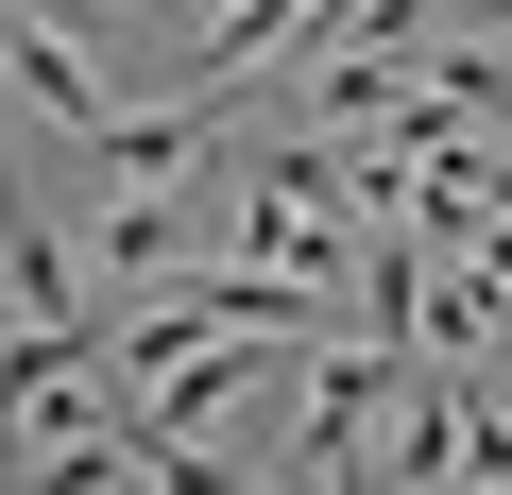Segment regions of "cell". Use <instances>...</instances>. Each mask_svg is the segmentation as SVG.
Listing matches in <instances>:
<instances>
[{
	"label": "cell",
	"instance_id": "1",
	"mask_svg": "<svg viewBox=\"0 0 512 495\" xmlns=\"http://www.w3.org/2000/svg\"><path fill=\"white\" fill-rule=\"evenodd\" d=\"M222 257V205L205 188H103L86 222H69V274L86 291H171V274H205Z\"/></svg>",
	"mask_w": 512,
	"mask_h": 495
},
{
	"label": "cell",
	"instance_id": "2",
	"mask_svg": "<svg viewBox=\"0 0 512 495\" xmlns=\"http://www.w3.org/2000/svg\"><path fill=\"white\" fill-rule=\"evenodd\" d=\"M0 86H18V103L69 137V154H103V120H120V86H103V69L52 35V18H18V35H0Z\"/></svg>",
	"mask_w": 512,
	"mask_h": 495
}]
</instances>
